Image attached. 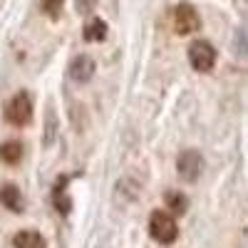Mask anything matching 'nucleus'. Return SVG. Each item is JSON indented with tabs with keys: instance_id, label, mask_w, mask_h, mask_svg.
<instances>
[{
	"instance_id": "1",
	"label": "nucleus",
	"mask_w": 248,
	"mask_h": 248,
	"mask_svg": "<svg viewBox=\"0 0 248 248\" xmlns=\"http://www.w3.org/2000/svg\"><path fill=\"white\" fill-rule=\"evenodd\" d=\"M149 236L156 241V243H164V246H169L176 241L179 236V229H176V221L171 214L167 211H154L149 216Z\"/></svg>"
},
{
	"instance_id": "2",
	"label": "nucleus",
	"mask_w": 248,
	"mask_h": 248,
	"mask_svg": "<svg viewBox=\"0 0 248 248\" xmlns=\"http://www.w3.org/2000/svg\"><path fill=\"white\" fill-rule=\"evenodd\" d=\"M5 119L13 127H28L32 119V97L28 92H17L5 105Z\"/></svg>"
},
{
	"instance_id": "3",
	"label": "nucleus",
	"mask_w": 248,
	"mask_h": 248,
	"mask_svg": "<svg viewBox=\"0 0 248 248\" xmlns=\"http://www.w3.org/2000/svg\"><path fill=\"white\" fill-rule=\"evenodd\" d=\"M171 23H174L176 35H191V32L201 30V17H199V13H196V8L191 3H179L174 8Z\"/></svg>"
},
{
	"instance_id": "4",
	"label": "nucleus",
	"mask_w": 248,
	"mask_h": 248,
	"mask_svg": "<svg viewBox=\"0 0 248 248\" xmlns=\"http://www.w3.org/2000/svg\"><path fill=\"white\" fill-rule=\"evenodd\" d=\"M189 62L196 72H209L216 62V50L209 40H194L189 47Z\"/></svg>"
},
{
	"instance_id": "5",
	"label": "nucleus",
	"mask_w": 248,
	"mask_h": 248,
	"mask_svg": "<svg viewBox=\"0 0 248 248\" xmlns=\"http://www.w3.org/2000/svg\"><path fill=\"white\" fill-rule=\"evenodd\" d=\"M176 171H179V176L184 179V181H196L199 176H201V171H203V156L196 152V149H186V152H181L179 154V159H176Z\"/></svg>"
},
{
	"instance_id": "6",
	"label": "nucleus",
	"mask_w": 248,
	"mask_h": 248,
	"mask_svg": "<svg viewBox=\"0 0 248 248\" xmlns=\"http://www.w3.org/2000/svg\"><path fill=\"white\" fill-rule=\"evenodd\" d=\"M70 77L77 85H87V82L94 77V60L90 55H77L70 65Z\"/></svg>"
},
{
	"instance_id": "7",
	"label": "nucleus",
	"mask_w": 248,
	"mask_h": 248,
	"mask_svg": "<svg viewBox=\"0 0 248 248\" xmlns=\"http://www.w3.org/2000/svg\"><path fill=\"white\" fill-rule=\"evenodd\" d=\"M0 203H3L5 209L20 214L25 201H23V194H20V189H17L15 184H5V186H0Z\"/></svg>"
},
{
	"instance_id": "8",
	"label": "nucleus",
	"mask_w": 248,
	"mask_h": 248,
	"mask_svg": "<svg viewBox=\"0 0 248 248\" xmlns=\"http://www.w3.org/2000/svg\"><path fill=\"white\" fill-rule=\"evenodd\" d=\"M13 246L15 248H47L45 238L40 236L37 231H20V233H15Z\"/></svg>"
},
{
	"instance_id": "9",
	"label": "nucleus",
	"mask_w": 248,
	"mask_h": 248,
	"mask_svg": "<svg viewBox=\"0 0 248 248\" xmlns=\"http://www.w3.org/2000/svg\"><path fill=\"white\" fill-rule=\"evenodd\" d=\"M107 30H109V28H107L105 20L92 17L90 23L85 25V32H82V35H85L87 43H99V40H105V37H107Z\"/></svg>"
},
{
	"instance_id": "10",
	"label": "nucleus",
	"mask_w": 248,
	"mask_h": 248,
	"mask_svg": "<svg viewBox=\"0 0 248 248\" xmlns=\"http://www.w3.org/2000/svg\"><path fill=\"white\" fill-rule=\"evenodd\" d=\"M65 184H67V179L60 176V181H57V186H55V191H52V203L57 206L60 214H70V209H72V201H70L67 194H65Z\"/></svg>"
},
{
	"instance_id": "11",
	"label": "nucleus",
	"mask_w": 248,
	"mask_h": 248,
	"mask_svg": "<svg viewBox=\"0 0 248 248\" xmlns=\"http://www.w3.org/2000/svg\"><path fill=\"white\" fill-rule=\"evenodd\" d=\"M0 159H3L5 164H20V159H23V144L20 141H5L3 147H0Z\"/></svg>"
},
{
	"instance_id": "12",
	"label": "nucleus",
	"mask_w": 248,
	"mask_h": 248,
	"mask_svg": "<svg viewBox=\"0 0 248 248\" xmlns=\"http://www.w3.org/2000/svg\"><path fill=\"white\" fill-rule=\"evenodd\" d=\"M164 201H167V206L171 209L174 216H181V214H186V209H189V199H186L184 194H179V191H169L167 196H164Z\"/></svg>"
},
{
	"instance_id": "13",
	"label": "nucleus",
	"mask_w": 248,
	"mask_h": 248,
	"mask_svg": "<svg viewBox=\"0 0 248 248\" xmlns=\"http://www.w3.org/2000/svg\"><path fill=\"white\" fill-rule=\"evenodd\" d=\"M40 5H43L45 15H50V17H60L62 8H65V0H40Z\"/></svg>"
},
{
	"instance_id": "14",
	"label": "nucleus",
	"mask_w": 248,
	"mask_h": 248,
	"mask_svg": "<svg viewBox=\"0 0 248 248\" xmlns=\"http://www.w3.org/2000/svg\"><path fill=\"white\" fill-rule=\"evenodd\" d=\"M94 5H97V0H77V13L87 15V13H90Z\"/></svg>"
}]
</instances>
